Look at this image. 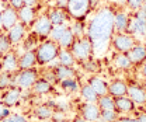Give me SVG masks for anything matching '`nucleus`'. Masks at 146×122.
<instances>
[{"label":"nucleus","instance_id":"f257e3e1","mask_svg":"<svg viewBox=\"0 0 146 122\" xmlns=\"http://www.w3.org/2000/svg\"><path fill=\"white\" fill-rule=\"evenodd\" d=\"M114 13L115 10L111 6H106L98 9L87 21L86 35L93 45L94 58H103L111 46V39L115 34Z\"/></svg>","mask_w":146,"mask_h":122},{"label":"nucleus","instance_id":"f03ea898","mask_svg":"<svg viewBox=\"0 0 146 122\" xmlns=\"http://www.w3.org/2000/svg\"><path fill=\"white\" fill-rule=\"evenodd\" d=\"M60 51V46L52 41V39H45L39 42V45L35 48V56H36V66H46L51 65L54 60L58 59V55Z\"/></svg>","mask_w":146,"mask_h":122},{"label":"nucleus","instance_id":"7ed1b4c3","mask_svg":"<svg viewBox=\"0 0 146 122\" xmlns=\"http://www.w3.org/2000/svg\"><path fill=\"white\" fill-rule=\"evenodd\" d=\"M73 56L76 59V62L80 65L86 60H90L94 58V52H93V45H91L90 39L87 35L84 36H77L73 42V45L70 46Z\"/></svg>","mask_w":146,"mask_h":122},{"label":"nucleus","instance_id":"20e7f679","mask_svg":"<svg viewBox=\"0 0 146 122\" xmlns=\"http://www.w3.org/2000/svg\"><path fill=\"white\" fill-rule=\"evenodd\" d=\"M91 10V0H68L66 4V11L72 20L86 21Z\"/></svg>","mask_w":146,"mask_h":122},{"label":"nucleus","instance_id":"39448f33","mask_svg":"<svg viewBox=\"0 0 146 122\" xmlns=\"http://www.w3.org/2000/svg\"><path fill=\"white\" fill-rule=\"evenodd\" d=\"M38 77H39V73H38L36 68L17 70L16 72V86H18L24 91H28L34 86V83L36 82Z\"/></svg>","mask_w":146,"mask_h":122},{"label":"nucleus","instance_id":"423d86ee","mask_svg":"<svg viewBox=\"0 0 146 122\" xmlns=\"http://www.w3.org/2000/svg\"><path fill=\"white\" fill-rule=\"evenodd\" d=\"M52 27H54V25H52L51 20L48 17L46 11H44V13H41V14L36 17L35 23H34L33 27H31V31H33V32L41 39V42H42V41H45V39L49 38V34H51V31H52Z\"/></svg>","mask_w":146,"mask_h":122},{"label":"nucleus","instance_id":"0eeeda50","mask_svg":"<svg viewBox=\"0 0 146 122\" xmlns=\"http://www.w3.org/2000/svg\"><path fill=\"white\" fill-rule=\"evenodd\" d=\"M136 44L135 36L128 32H115L111 39V46L117 53H127Z\"/></svg>","mask_w":146,"mask_h":122},{"label":"nucleus","instance_id":"6e6552de","mask_svg":"<svg viewBox=\"0 0 146 122\" xmlns=\"http://www.w3.org/2000/svg\"><path fill=\"white\" fill-rule=\"evenodd\" d=\"M46 14L51 20L52 25H63V24H70L72 18L68 14L66 9L59 7V6H49L46 7Z\"/></svg>","mask_w":146,"mask_h":122},{"label":"nucleus","instance_id":"1a4fd4ad","mask_svg":"<svg viewBox=\"0 0 146 122\" xmlns=\"http://www.w3.org/2000/svg\"><path fill=\"white\" fill-rule=\"evenodd\" d=\"M128 34L135 36V39H145L146 38V18H141V17H136V16L131 14Z\"/></svg>","mask_w":146,"mask_h":122},{"label":"nucleus","instance_id":"9d476101","mask_svg":"<svg viewBox=\"0 0 146 122\" xmlns=\"http://www.w3.org/2000/svg\"><path fill=\"white\" fill-rule=\"evenodd\" d=\"M23 93H24V90H21L18 86H11L10 88H7L0 95V98L3 101V105H6L9 108L18 105L21 98H23Z\"/></svg>","mask_w":146,"mask_h":122},{"label":"nucleus","instance_id":"9b49d317","mask_svg":"<svg viewBox=\"0 0 146 122\" xmlns=\"http://www.w3.org/2000/svg\"><path fill=\"white\" fill-rule=\"evenodd\" d=\"M101 109L97 103H82L79 107V115L89 122H98Z\"/></svg>","mask_w":146,"mask_h":122},{"label":"nucleus","instance_id":"f8f14e48","mask_svg":"<svg viewBox=\"0 0 146 122\" xmlns=\"http://www.w3.org/2000/svg\"><path fill=\"white\" fill-rule=\"evenodd\" d=\"M39 10L38 7H28V6H23L20 10H17L18 13V21H21L25 27H28L31 30L33 24L35 23L36 17L39 16Z\"/></svg>","mask_w":146,"mask_h":122},{"label":"nucleus","instance_id":"ddd939ff","mask_svg":"<svg viewBox=\"0 0 146 122\" xmlns=\"http://www.w3.org/2000/svg\"><path fill=\"white\" fill-rule=\"evenodd\" d=\"M6 32H7L9 39L11 41V44H13V45H17V44H21L23 39L27 36V34L30 32V28L25 27L21 21H18V23H16V24H14L9 31H6Z\"/></svg>","mask_w":146,"mask_h":122},{"label":"nucleus","instance_id":"4468645a","mask_svg":"<svg viewBox=\"0 0 146 122\" xmlns=\"http://www.w3.org/2000/svg\"><path fill=\"white\" fill-rule=\"evenodd\" d=\"M1 20H3V31H9L16 23H18V13L9 3L1 9Z\"/></svg>","mask_w":146,"mask_h":122},{"label":"nucleus","instance_id":"2eb2a0df","mask_svg":"<svg viewBox=\"0 0 146 122\" xmlns=\"http://www.w3.org/2000/svg\"><path fill=\"white\" fill-rule=\"evenodd\" d=\"M1 65H3V70L9 72V73H14L18 70V55L16 52V49L13 48L11 51L6 52L1 59H0Z\"/></svg>","mask_w":146,"mask_h":122},{"label":"nucleus","instance_id":"dca6fc26","mask_svg":"<svg viewBox=\"0 0 146 122\" xmlns=\"http://www.w3.org/2000/svg\"><path fill=\"white\" fill-rule=\"evenodd\" d=\"M127 95L138 105H143L146 103V88L141 84H128Z\"/></svg>","mask_w":146,"mask_h":122},{"label":"nucleus","instance_id":"f3484780","mask_svg":"<svg viewBox=\"0 0 146 122\" xmlns=\"http://www.w3.org/2000/svg\"><path fill=\"white\" fill-rule=\"evenodd\" d=\"M131 14L122 10H115L114 13V30L115 32H128Z\"/></svg>","mask_w":146,"mask_h":122},{"label":"nucleus","instance_id":"a211bd4d","mask_svg":"<svg viewBox=\"0 0 146 122\" xmlns=\"http://www.w3.org/2000/svg\"><path fill=\"white\" fill-rule=\"evenodd\" d=\"M127 55L129 56L131 62L133 65H142L146 60V46L143 44H135L129 51L127 52Z\"/></svg>","mask_w":146,"mask_h":122},{"label":"nucleus","instance_id":"6ab92c4d","mask_svg":"<svg viewBox=\"0 0 146 122\" xmlns=\"http://www.w3.org/2000/svg\"><path fill=\"white\" fill-rule=\"evenodd\" d=\"M52 90H54V84L49 83V82H48L46 79H44L42 76H39L30 91H31L34 95H36V97H42V95L49 94Z\"/></svg>","mask_w":146,"mask_h":122},{"label":"nucleus","instance_id":"aec40b11","mask_svg":"<svg viewBox=\"0 0 146 122\" xmlns=\"http://www.w3.org/2000/svg\"><path fill=\"white\" fill-rule=\"evenodd\" d=\"M114 104H115V111L119 114H129L135 111V103L128 97V95H122V97H115L114 98Z\"/></svg>","mask_w":146,"mask_h":122},{"label":"nucleus","instance_id":"412c9836","mask_svg":"<svg viewBox=\"0 0 146 122\" xmlns=\"http://www.w3.org/2000/svg\"><path fill=\"white\" fill-rule=\"evenodd\" d=\"M36 66V56L35 49L34 51H24L21 55H18V70L31 69Z\"/></svg>","mask_w":146,"mask_h":122},{"label":"nucleus","instance_id":"4be33fe9","mask_svg":"<svg viewBox=\"0 0 146 122\" xmlns=\"http://www.w3.org/2000/svg\"><path fill=\"white\" fill-rule=\"evenodd\" d=\"M54 70L55 76H56V80L58 83L60 80H65V79H69V77H77V73H76V68L74 66H63V65H56L54 68H51Z\"/></svg>","mask_w":146,"mask_h":122},{"label":"nucleus","instance_id":"5701e85b","mask_svg":"<svg viewBox=\"0 0 146 122\" xmlns=\"http://www.w3.org/2000/svg\"><path fill=\"white\" fill-rule=\"evenodd\" d=\"M128 91V84L124 80H119V79H115L112 80L111 83H108V94L111 97H122V95H127Z\"/></svg>","mask_w":146,"mask_h":122},{"label":"nucleus","instance_id":"b1692460","mask_svg":"<svg viewBox=\"0 0 146 122\" xmlns=\"http://www.w3.org/2000/svg\"><path fill=\"white\" fill-rule=\"evenodd\" d=\"M87 83L93 87V90H94L98 95H106V94H108V83H107L103 77H100V76H90V77L87 79Z\"/></svg>","mask_w":146,"mask_h":122},{"label":"nucleus","instance_id":"393cba45","mask_svg":"<svg viewBox=\"0 0 146 122\" xmlns=\"http://www.w3.org/2000/svg\"><path fill=\"white\" fill-rule=\"evenodd\" d=\"M54 112L55 109H52L51 107H48V105L45 104H39L36 105L35 108L33 109V115L35 117L38 121H46V119H52V117H54Z\"/></svg>","mask_w":146,"mask_h":122},{"label":"nucleus","instance_id":"a878e982","mask_svg":"<svg viewBox=\"0 0 146 122\" xmlns=\"http://www.w3.org/2000/svg\"><path fill=\"white\" fill-rule=\"evenodd\" d=\"M58 84H59V87L62 88L65 93H69V94H74V93H77L80 90L79 77H69V79L60 80Z\"/></svg>","mask_w":146,"mask_h":122},{"label":"nucleus","instance_id":"bb28decb","mask_svg":"<svg viewBox=\"0 0 146 122\" xmlns=\"http://www.w3.org/2000/svg\"><path fill=\"white\" fill-rule=\"evenodd\" d=\"M80 97L86 101V103H97V100H98V94L93 90L89 83H84V84H80Z\"/></svg>","mask_w":146,"mask_h":122},{"label":"nucleus","instance_id":"cd10ccee","mask_svg":"<svg viewBox=\"0 0 146 122\" xmlns=\"http://www.w3.org/2000/svg\"><path fill=\"white\" fill-rule=\"evenodd\" d=\"M58 63L59 65H63V66H74L77 62L73 56V53L70 49H66V48H60L59 55H58Z\"/></svg>","mask_w":146,"mask_h":122},{"label":"nucleus","instance_id":"c85d7f7f","mask_svg":"<svg viewBox=\"0 0 146 122\" xmlns=\"http://www.w3.org/2000/svg\"><path fill=\"white\" fill-rule=\"evenodd\" d=\"M11 86H16V72L14 73L3 72L0 74V93L6 91L7 88H10Z\"/></svg>","mask_w":146,"mask_h":122},{"label":"nucleus","instance_id":"c756f323","mask_svg":"<svg viewBox=\"0 0 146 122\" xmlns=\"http://www.w3.org/2000/svg\"><path fill=\"white\" fill-rule=\"evenodd\" d=\"M114 66L119 70H129L133 66V63L131 62L127 53H117L114 58Z\"/></svg>","mask_w":146,"mask_h":122},{"label":"nucleus","instance_id":"7c9ffc66","mask_svg":"<svg viewBox=\"0 0 146 122\" xmlns=\"http://www.w3.org/2000/svg\"><path fill=\"white\" fill-rule=\"evenodd\" d=\"M39 42H41V39H39L33 31H30V32L27 34V36L23 39L21 48H23V51H34L36 46L39 45Z\"/></svg>","mask_w":146,"mask_h":122},{"label":"nucleus","instance_id":"2f4dec72","mask_svg":"<svg viewBox=\"0 0 146 122\" xmlns=\"http://www.w3.org/2000/svg\"><path fill=\"white\" fill-rule=\"evenodd\" d=\"M74 39H76V35L73 34L72 27L69 25V27H68V30L65 31V34L62 35V38H60V39L58 41V45H59L60 48H66V49H70V46L73 45Z\"/></svg>","mask_w":146,"mask_h":122},{"label":"nucleus","instance_id":"473e14b6","mask_svg":"<svg viewBox=\"0 0 146 122\" xmlns=\"http://www.w3.org/2000/svg\"><path fill=\"white\" fill-rule=\"evenodd\" d=\"M97 105L100 107L101 111L104 109H115V104H114V97H111L110 94L106 95H100L97 100Z\"/></svg>","mask_w":146,"mask_h":122},{"label":"nucleus","instance_id":"72a5a7b5","mask_svg":"<svg viewBox=\"0 0 146 122\" xmlns=\"http://www.w3.org/2000/svg\"><path fill=\"white\" fill-rule=\"evenodd\" d=\"M70 24H63V25H54L52 27V31H51V34H49V39H52L55 41L56 44H58V41L62 38V35L65 34V31L68 30V27H69Z\"/></svg>","mask_w":146,"mask_h":122},{"label":"nucleus","instance_id":"f704fd0d","mask_svg":"<svg viewBox=\"0 0 146 122\" xmlns=\"http://www.w3.org/2000/svg\"><path fill=\"white\" fill-rule=\"evenodd\" d=\"M73 34L77 36H84L86 35V28H87V23L86 21H80V20H74V23L70 24Z\"/></svg>","mask_w":146,"mask_h":122},{"label":"nucleus","instance_id":"c9c22d12","mask_svg":"<svg viewBox=\"0 0 146 122\" xmlns=\"http://www.w3.org/2000/svg\"><path fill=\"white\" fill-rule=\"evenodd\" d=\"M13 44H11V41L9 39V36H7V32L6 31H3L1 32V35H0V52L4 53L9 52V51H11L13 49Z\"/></svg>","mask_w":146,"mask_h":122},{"label":"nucleus","instance_id":"e433bc0d","mask_svg":"<svg viewBox=\"0 0 146 122\" xmlns=\"http://www.w3.org/2000/svg\"><path fill=\"white\" fill-rule=\"evenodd\" d=\"M118 118V112L115 109H104L100 114V119L98 122H112L114 119Z\"/></svg>","mask_w":146,"mask_h":122},{"label":"nucleus","instance_id":"4c0bfd02","mask_svg":"<svg viewBox=\"0 0 146 122\" xmlns=\"http://www.w3.org/2000/svg\"><path fill=\"white\" fill-rule=\"evenodd\" d=\"M80 66L83 68V70H86V72H89V73H94V72H97V69H98V63H97L96 58L80 63Z\"/></svg>","mask_w":146,"mask_h":122},{"label":"nucleus","instance_id":"58836bf2","mask_svg":"<svg viewBox=\"0 0 146 122\" xmlns=\"http://www.w3.org/2000/svg\"><path fill=\"white\" fill-rule=\"evenodd\" d=\"M1 122H28V118L23 114H18V112H11L9 117H6Z\"/></svg>","mask_w":146,"mask_h":122},{"label":"nucleus","instance_id":"ea45409f","mask_svg":"<svg viewBox=\"0 0 146 122\" xmlns=\"http://www.w3.org/2000/svg\"><path fill=\"white\" fill-rule=\"evenodd\" d=\"M143 6V0H127V7L131 11H136Z\"/></svg>","mask_w":146,"mask_h":122},{"label":"nucleus","instance_id":"a19ab883","mask_svg":"<svg viewBox=\"0 0 146 122\" xmlns=\"http://www.w3.org/2000/svg\"><path fill=\"white\" fill-rule=\"evenodd\" d=\"M9 4L16 9V10H20L23 6H24V0H9Z\"/></svg>","mask_w":146,"mask_h":122},{"label":"nucleus","instance_id":"79ce46f5","mask_svg":"<svg viewBox=\"0 0 146 122\" xmlns=\"http://www.w3.org/2000/svg\"><path fill=\"white\" fill-rule=\"evenodd\" d=\"M24 6H28V7H38V9H41V0H24Z\"/></svg>","mask_w":146,"mask_h":122},{"label":"nucleus","instance_id":"37998d69","mask_svg":"<svg viewBox=\"0 0 146 122\" xmlns=\"http://www.w3.org/2000/svg\"><path fill=\"white\" fill-rule=\"evenodd\" d=\"M51 1H54L55 6H59L63 9H66V4H68V0H51Z\"/></svg>","mask_w":146,"mask_h":122},{"label":"nucleus","instance_id":"c03bdc74","mask_svg":"<svg viewBox=\"0 0 146 122\" xmlns=\"http://www.w3.org/2000/svg\"><path fill=\"white\" fill-rule=\"evenodd\" d=\"M141 74H142V77L146 80V60L141 65Z\"/></svg>","mask_w":146,"mask_h":122},{"label":"nucleus","instance_id":"a18cd8bd","mask_svg":"<svg viewBox=\"0 0 146 122\" xmlns=\"http://www.w3.org/2000/svg\"><path fill=\"white\" fill-rule=\"evenodd\" d=\"M115 4H118V6H122V7H125L127 6V0H112Z\"/></svg>","mask_w":146,"mask_h":122},{"label":"nucleus","instance_id":"49530a36","mask_svg":"<svg viewBox=\"0 0 146 122\" xmlns=\"http://www.w3.org/2000/svg\"><path fill=\"white\" fill-rule=\"evenodd\" d=\"M72 122H89V121H86L84 118H82L80 115H77V117H74L72 119Z\"/></svg>","mask_w":146,"mask_h":122},{"label":"nucleus","instance_id":"de8ad7c7","mask_svg":"<svg viewBox=\"0 0 146 122\" xmlns=\"http://www.w3.org/2000/svg\"><path fill=\"white\" fill-rule=\"evenodd\" d=\"M138 119H139V122H146V112L139 114V115H138Z\"/></svg>","mask_w":146,"mask_h":122},{"label":"nucleus","instance_id":"09e8293b","mask_svg":"<svg viewBox=\"0 0 146 122\" xmlns=\"http://www.w3.org/2000/svg\"><path fill=\"white\" fill-rule=\"evenodd\" d=\"M1 27H3V20H1V10H0V30H1Z\"/></svg>","mask_w":146,"mask_h":122},{"label":"nucleus","instance_id":"8fccbe9b","mask_svg":"<svg viewBox=\"0 0 146 122\" xmlns=\"http://www.w3.org/2000/svg\"><path fill=\"white\" fill-rule=\"evenodd\" d=\"M3 72H4V70H3V65H1V62H0V74H1Z\"/></svg>","mask_w":146,"mask_h":122},{"label":"nucleus","instance_id":"3c124183","mask_svg":"<svg viewBox=\"0 0 146 122\" xmlns=\"http://www.w3.org/2000/svg\"><path fill=\"white\" fill-rule=\"evenodd\" d=\"M1 32H3V30H0V35H1ZM1 56H3V53L0 52V59H1Z\"/></svg>","mask_w":146,"mask_h":122},{"label":"nucleus","instance_id":"603ef678","mask_svg":"<svg viewBox=\"0 0 146 122\" xmlns=\"http://www.w3.org/2000/svg\"><path fill=\"white\" fill-rule=\"evenodd\" d=\"M142 107H143V112H146V103L143 105H142Z\"/></svg>","mask_w":146,"mask_h":122},{"label":"nucleus","instance_id":"864d4df0","mask_svg":"<svg viewBox=\"0 0 146 122\" xmlns=\"http://www.w3.org/2000/svg\"><path fill=\"white\" fill-rule=\"evenodd\" d=\"M3 107V101H1V98H0V108Z\"/></svg>","mask_w":146,"mask_h":122},{"label":"nucleus","instance_id":"5fc2aeb1","mask_svg":"<svg viewBox=\"0 0 146 122\" xmlns=\"http://www.w3.org/2000/svg\"><path fill=\"white\" fill-rule=\"evenodd\" d=\"M60 122H72V121H66V119H63V121H60Z\"/></svg>","mask_w":146,"mask_h":122}]
</instances>
